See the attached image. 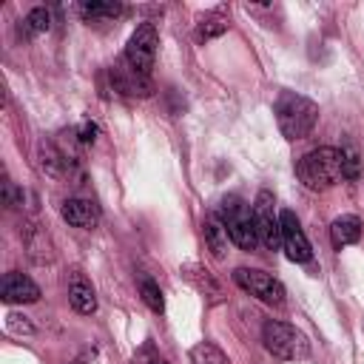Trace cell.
Masks as SVG:
<instances>
[{
  "label": "cell",
  "instance_id": "d6986e66",
  "mask_svg": "<svg viewBox=\"0 0 364 364\" xmlns=\"http://www.w3.org/2000/svg\"><path fill=\"white\" fill-rule=\"evenodd\" d=\"M338 156H341V179H350L355 182L361 176V154L353 142H344L338 148Z\"/></svg>",
  "mask_w": 364,
  "mask_h": 364
},
{
  "label": "cell",
  "instance_id": "603a6c76",
  "mask_svg": "<svg viewBox=\"0 0 364 364\" xmlns=\"http://www.w3.org/2000/svg\"><path fill=\"white\" fill-rule=\"evenodd\" d=\"M6 330L14 333V336H31L34 333V324L26 316H20V313H9L6 316Z\"/></svg>",
  "mask_w": 364,
  "mask_h": 364
},
{
  "label": "cell",
  "instance_id": "2e32d148",
  "mask_svg": "<svg viewBox=\"0 0 364 364\" xmlns=\"http://www.w3.org/2000/svg\"><path fill=\"white\" fill-rule=\"evenodd\" d=\"M80 14H82V20H91V23H97V20H114V17L122 14V3L91 0V3H82L80 6Z\"/></svg>",
  "mask_w": 364,
  "mask_h": 364
},
{
  "label": "cell",
  "instance_id": "44dd1931",
  "mask_svg": "<svg viewBox=\"0 0 364 364\" xmlns=\"http://www.w3.org/2000/svg\"><path fill=\"white\" fill-rule=\"evenodd\" d=\"M139 296H142V301H145L154 313H162V310H165L162 290H159V284H156L154 279H139Z\"/></svg>",
  "mask_w": 364,
  "mask_h": 364
},
{
  "label": "cell",
  "instance_id": "484cf974",
  "mask_svg": "<svg viewBox=\"0 0 364 364\" xmlns=\"http://www.w3.org/2000/svg\"><path fill=\"white\" fill-rule=\"evenodd\" d=\"M74 364H80V361H74Z\"/></svg>",
  "mask_w": 364,
  "mask_h": 364
},
{
  "label": "cell",
  "instance_id": "7c38bea8",
  "mask_svg": "<svg viewBox=\"0 0 364 364\" xmlns=\"http://www.w3.org/2000/svg\"><path fill=\"white\" fill-rule=\"evenodd\" d=\"M60 216L74 225V228H82V230H91L97 228L100 222V208L91 202V199H65L63 208H60Z\"/></svg>",
  "mask_w": 364,
  "mask_h": 364
},
{
  "label": "cell",
  "instance_id": "30bf717a",
  "mask_svg": "<svg viewBox=\"0 0 364 364\" xmlns=\"http://www.w3.org/2000/svg\"><path fill=\"white\" fill-rule=\"evenodd\" d=\"M0 299L6 304H31L40 299V287L23 273H6L0 284Z\"/></svg>",
  "mask_w": 364,
  "mask_h": 364
},
{
  "label": "cell",
  "instance_id": "d4e9b609",
  "mask_svg": "<svg viewBox=\"0 0 364 364\" xmlns=\"http://www.w3.org/2000/svg\"><path fill=\"white\" fill-rule=\"evenodd\" d=\"M94 134H97V125H88V122H85V125L80 128V142H82V145L94 142Z\"/></svg>",
  "mask_w": 364,
  "mask_h": 364
},
{
  "label": "cell",
  "instance_id": "8992f818",
  "mask_svg": "<svg viewBox=\"0 0 364 364\" xmlns=\"http://www.w3.org/2000/svg\"><path fill=\"white\" fill-rule=\"evenodd\" d=\"M156 46H159L156 26H154V23H142V26H136V31L131 34L122 60H125L134 71L151 77V68H154V60H156Z\"/></svg>",
  "mask_w": 364,
  "mask_h": 364
},
{
  "label": "cell",
  "instance_id": "4fadbf2b",
  "mask_svg": "<svg viewBox=\"0 0 364 364\" xmlns=\"http://www.w3.org/2000/svg\"><path fill=\"white\" fill-rule=\"evenodd\" d=\"M182 276H185L210 304H219V301L225 299V290H222V284L216 282V276H213L210 270H205V267H199V264H185V267H182Z\"/></svg>",
  "mask_w": 364,
  "mask_h": 364
},
{
  "label": "cell",
  "instance_id": "ffe728a7",
  "mask_svg": "<svg viewBox=\"0 0 364 364\" xmlns=\"http://www.w3.org/2000/svg\"><path fill=\"white\" fill-rule=\"evenodd\" d=\"M191 364H230V361H228V355H225L216 344L199 341V344L191 350Z\"/></svg>",
  "mask_w": 364,
  "mask_h": 364
},
{
  "label": "cell",
  "instance_id": "7402d4cb",
  "mask_svg": "<svg viewBox=\"0 0 364 364\" xmlns=\"http://www.w3.org/2000/svg\"><path fill=\"white\" fill-rule=\"evenodd\" d=\"M131 364H168V361H165V355H159V350H156L151 341H145V344H139V347L134 350Z\"/></svg>",
  "mask_w": 364,
  "mask_h": 364
},
{
  "label": "cell",
  "instance_id": "cb8c5ba5",
  "mask_svg": "<svg viewBox=\"0 0 364 364\" xmlns=\"http://www.w3.org/2000/svg\"><path fill=\"white\" fill-rule=\"evenodd\" d=\"M3 199H6L9 208H20L23 205V191L11 179H3Z\"/></svg>",
  "mask_w": 364,
  "mask_h": 364
},
{
  "label": "cell",
  "instance_id": "5b68a950",
  "mask_svg": "<svg viewBox=\"0 0 364 364\" xmlns=\"http://www.w3.org/2000/svg\"><path fill=\"white\" fill-rule=\"evenodd\" d=\"M233 282H236L245 293L256 296L259 301H264V304H270V307H282V304H284V284H282L276 276L264 273V270L236 267V270H233Z\"/></svg>",
  "mask_w": 364,
  "mask_h": 364
},
{
  "label": "cell",
  "instance_id": "5bb4252c",
  "mask_svg": "<svg viewBox=\"0 0 364 364\" xmlns=\"http://www.w3.org/2000/svg\"><path fill=\"white\" fill-rule=\"evenodd\" d=\"M202 236H205V245L210 250L213 259H225L228 256V228L222 222L219 213H208L205 222H202Z\"/></svg>",
  "mask_w": 364,
  "mask_h": 364
},
{
  "label": "cell",
  "instance_id": "9a60e30c",
  "mask_svg": "<svg viewBox=\"0 0 364 364\" xmlns=\"http://www.w3.org/2000/svg\"><path fill=\"white\" fill-rule=\"evenodd\" d=\"M358 239H361V219L358 216L347 213V216L333 219V225H330V242H333L336 250H341L347 245H355Z\"/></svg>",
  "mask_w": 364,
  "mask_h": 364
},
{
  "label": "cell",
  "instance_id": "6da1fadb",
  "mask_svg": "<svg viewBox=\"0 0 364 364\" xmlns=\"http://www.w3.org/2000/svg\"><path fill=\"white\" fill-rule=\"evenodd\" d=\"M273 114H276V122H279L282 136L290 139V142H296V139H304V136L316 128L318 105H316L310 97H304V94L282 91V94L276 97Z\"/></svg>",
  "mask_w": 364,
  "mask_h": 364
},
{
  "label": "cell",
  "instance_id": "7a4b0ae2",
  "mask_svg": "<svg viewBox=\"0 0 364 364\" xmlns=\"http://www.w3.org/2000/svg\"><path fill=\"white\" fill-rule=\"evenodd\" d=\"M296 176L301 179L304 188L310 191H327L341 179V156L338 148H316L304 154L296 162Z\"/></svg>",
  "mask_w": 364,
  "mask_h": 364
},
{
  "label": "cell",
  "instance_id": "ba28073f",
  "mask_svg": "<svg viewBox=\"0 0 364 364\" xmlns=\"http://www.w3.org/2000/svg\"><path fill=\"white\" fill-rule=\"evenodd\" d=\"M279 219H282V250L287 253V259L296 262V264L310 262L313 259V247H310V242H307L296 213L293 210H282Z\"/></svg>",
  "mask_w": 364,
  "mask_h": 364
},
{
  "label": "cell",
  "instance_id": "3957f363",
  "mask_svg": "<svg viewBox=\"0 0 364 364\" xmlns=\"http://www.w3.org/2000/svg\"><path fill=\"white\" fill-rule=\"evenodd\" d=\"M262 341L267 347L270 355L282 358V361H301L310 355V341L301 330H296L287 321L279 318H267L262 327Z\"/></svg>",
  "mask_w": 364,
  "mask_h": 364
},
{
  "label": "cell",
  "instance_id": "ac0fdd59",
  "mask_svg": "<svg viewBox=\"0 0 364 364\" xmlns=\"http://www.w3.org/2000/svg\"><path fill=\"white\" fill-rule=\"evenodd\" d=\"M48 26H51V14H48L43 6H40V9H31V11L23 17V23H20V37L31 40V37L48 31Z\"/></svg>",
  "mask_w": 364,
  "mask_h": 364
},
{
  "label": "cell",
  "instance_id": "e0dca14e",
  "mask_svg": "<svg viewBox=\"0 0 364 364\" xmlns=\"http://www.w3.org/2000/svg\"><path fill=\"white\" fill-rule=\"evenodd\" d=\"M225 31H228V17H225L222 11H210V14H205V17L196 23V40H199V43H208V40L225 34Z\"/></svg>",
  "mask_w": 364,
  "mask_h": 364
},
{
  "label": "cell",
  "instance_id": "8fae6325",
  "mask_svg": "<svg viewBox=\"0 0 364 364\" xmlns=\"http://www.w3.org/2000/svg\"><path fill=\"white\" fill-rule=\"evenodd\" d=\"M68 304L82 316H91L97 310V293L82 270H71L68 276Z\"/></svg>",
  "mask_w": 364,
  "mask_h": 364
},
{
  "label": "cell",
  "instance_id": "9c48e42d",
  "mask_svg": "<svg viewBox=\"0 0 364 364\" xmlns=\"http://www.w3.org/2000/svg\"><path fill=\"white\" fill-rule=\"evenodd\" d=\"M111 82H114V91L119 94H128V97H148L151 94V80L139 71H134L125 60H119L117 65H111Z\"/></svg>",
  "mask_w": 364,
  "mask_h": 364
},
{
  "label": "cell",
  "instance_id": "277c9868",
  "mask_svg": "<svg viewBox=\"0 0 364 364\" xmlns=\"http://www.w3.org/2000/svg\"><path fill=\"white\" fill-rule=\"evenodd\" d=\"M228 228V236L236 247L242 250H253L259 245V233H256V222H253V208L239 199V196H225L219 210H216Z\"/></svg>",
  "mask_w": 364,
  "mask_h": 364
},
{
  "label": "cell",
  "instance_id": "52a82bcc",
  "mask_svg": "<svg viewBox=\"0 0 364 364\" xmlns=\"http://www.w3.org/2000/svg\"><path fill=\"white\" fill-rule=\"evenodd\" d=\"M253 222H256L259 242H262L267 250L282 247V219H279L276 199H273L270 191H259V193H256V202H253Z\"/></svg>",
  "mask_w": 364,
  "mask_h": 364
}]
</instances>
